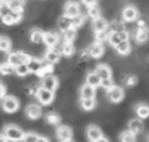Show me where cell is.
I'll return each mask as SVG.
<instances>
[{"mask_svg":"<svg viewBox=\"0 0 149 142\" xmlns=\"http://www.w3.org/2000/svg\"><path fill=\"white\" fill-rule=\"evenodd\" d=\"M1 1H8V0H1Z\"/></svg>","mask_w":149,"mask_h":142,"instance_id":"obj_53","label":"cell"},{"mask_svg":"<svg viewBox=\"0 0 149 142\" xmlns=\"http://www.w3.org/2000/svg\"><path fill=\"white\" fill-rule=\"evenodd\" d=\"M109 34L107 31H98V33H94V39L98 43H103V42L109 41Z\"/></svg>","mask_w":149,"mask_h":142,"instance_id":"obj_40","label":"cell"},{"mask_svg":"<svg viewBox=\"0 0 149 142\" xmlns=\"http://www.w3.org/2000/svg\"><path fill=\"white\" fill-rule=\"evenodd\" d=\"M43 39H45V33L42 30H39V29H33V30L30 31V41L33 42V43L39 44L43 42Z\"/></svg>","mask_w":149,"mask_h":142,"instance_id":"obj_27","label":"cell"},{"mask_svg":"<svg viewBox=\"0 0 149 142\" xmlns=\"http://www.w3.org/2000/svg\"><path fill=\"white\" fill-rule=\"evenodd\" d=\"M43 64H45V63L42 61L41 59L31 57V59L29 60V63H28V67H29V70H30V73H34V74H37V73L39 72V69L43 67Z\"/></svg>","mask_w":149,"mask_h":142,"instance_id":"obj_20","label":"cell"},{"mask_svg":"<svg viewBox=\"0 0 149 142\" xmlns=\"http://www.w3.org/2000/svg\"><path fill=\"white\" fill-rule=\"evenodd\" d=\"M38 138H39V136H37L36 133L29 132V133H25V137H24L22 142H37Z\"/></svg>","mask_w":149,"mask_h":142,"instance_id":"obj_43","label":"cell"},{"mask_svg":"<svg viewBox=\"0 0 149 142\" xmlns=\"http://www.w3.org/2000/svg\"><path fill=\"white\" fill-rule=\"evenodd\" d=\"M101 86H102L105 90H110V89L114 86L113 78H106V80H102V82H101Z\"/></svg>","mask_w":149,"mask_h":142,"instance_id":"obj_45","label":"cell"},{"mask_svg":"<svg viewBox=\"0 0 149 142\" xmlns=\"http://www.w3.org/2000/svg\"><path fill=\"white\" fill-rule=\"evenodd\" d=\"M37 142H50V141L47 140L46 137H39V138H38V141H37Z\"/></svg>","mask_w":149,"mask_h":142,"instance_id":"obj_50","label":"cell"},{"mask_svg":"<svg viewBox=\"0 0 149 142\" xmlns=\"http://www.w3.org/2000/svg\"><path fill=\"white\" fill-rule=\"evenodd\" d=\"M64 142H73L72 140H70V141H64Z\"/></svg>","mask_w":149,"mask_h":142,"instance_id":"obj_52","label":"cell"},{"mask_svg":"<svg viewBox=\"0 0 149 142\" xmlns=\"http://www.w3.org/2000/svg\"><path fill=\"white\" fill-rule=\"evenodd\" d=\"M76 37H77V33H76V29L74 28H71V29H68V30L63 31V39H64V42H71V43H73Z\"/></svg>","mask_w":149,"mask_h":142,"instance_id":"obj_33","label":"cell"},{"mask_svg":"<svg viewBox=\"0 0 149 142\" xmlns=\"http://www.w3.org/2000/svg\"><path fill=\"white\" fill-rule=\"evenodd\" d=\"M15 73L18 77H25V76H28L29 73H30V70H29L28 64H21L15 68Z\"/></svg>","mask_w":149,"mask_h":142,"instance_id":"obj_36","label":"cell"},{"mask_svg":"<svg viewBox=\"0 0 149 142\" xmlns=\"http://www.w3.org/2000/svg\"><path fill=\"white\" fill-rule=\"evenodd\" d=\"M3 134L9 140V142H20L24 140L25 133L21 128L16 127V125H7L3 129Z\"/></svg>","mask_w":149,"mask_h":142,"instance_id":"obj_1","label":"cell"},{"mask_svg":"<svg viewBox=\"0 0 149 142\" xmlns=\"http://www.w3.org/2000/svg\"><path fill=\"white\" fill-rule=\"evenodd\" d=\"M86 13H88V17H90L92 20H97V18L101 17V8L97 4L90 5V7H88Z\"/></svg>","mask_w":149,"mask_h":142,"instance_id":"obj_32","label":"cell"},{"mask_svg":"<svg viewBox=\"0 0 149 142\" xmlns=\"http://www.w3.org/2000/svg\"><path fill=\"white\" fill-rule=\"evenodd\" d=\"M37 99H38V102L42 104V106H49V104H51L55 99L54 91H50V90L43 89L41 86V89H39V91H38V95H37Z\"/></svg>","mask_w":149,"mask_h":142,"instance_id":"obj_3","label":"cell"},{"mask_svg":"<svg viewBox=\"0 0 149 142\" xmlns=\"http://www.w3.org/2000/svg\"><path fill=\"white\" fill-rule=\"evenodd\" d=\"M58 26H59V29L62 31H65V30H68V29H71V28H73V25H72V18L71 17H68V16H62V17L59 18V21H58Z\"/></svg>","mask_w":149,"mask_h":142,"instance_id":"obj_24","label":"cell"},{"mask_svg":"<svg viewBox=\"0 0 149 142\" xmlns=\"http://www.w3.org/2000/svg\"><path fill=\"white\" fill-rule=\"evenodd\" d=\"M0 97H1V99L7 97V86H5L4 82H1V91H0Z\"/></svg>","mask_w":149,"mask_h":142,"instance_id":"obj_46","label":"cell"},{"mask_svg":"<svg viewBox=\"0 0 149 142\" xmlns=\"http://www.w3.org/2000/svg\"><path fill=\"white\" fill-rule=\"evenodd\" d=\"M145 26H147V25H145L144 21H143V20H137V29H139V28H145Z\"/></svg>","mask_w":149,"mask_h":142,"instance_id":"obj_48","label":"cell"},{"mask_svg":"<svg viewBox=\"0 0 149 142\" xmlns=\"http://www.w3.org/2000/svg\"><path fill=\"white\" fill-rule=\"evenodd\" d=\"M120 142H136V134L131 130H124L120 134Z\"/></svg>","mask_w":149,"mask_h":142,"instance_id":"obj_34","label":"cell"},{"mask_svg":"<svg viewBox=\"0 0 149 142\" xmlns=\"http://www.w3.org/2000/svg\"><path fill=\"white\" fill-rule=\"evenodd\" d=\"M122 17H123V21H126V22L137 21V18H139V10H137L134 5H127V7L122 10Z\"/></svg>","mask_w":149,"mask_h":142,"instance_id":"obj_5","label":"cell"},{"mask_svg":"<svg viewBox=\"0 0 149 142\" xmlns=\"http://www.w3.org/2000/svg\"><path fill=\"white\" fill-rule=\"evenodd\" d=\"M25 114H26V116H28L30 120H37V119H39V117H41L42 108H41V106H39V104L31 103V104H29V106L26 107Z\"/></svg>","mask_w":149,"mask_h":142,"instance_id":"obj_9","label":"cell"},{"mask_svg":"<svg viewBox=\"0 0 149 142\" xmlns=\"http://www.w3.org/2000/svg\"><path fill=\"white\" fill-rule=\"evenodd\" d=\"M135 39H136L137 43H145V42L149 39V29L145 26V28H139L136 30V34H135Z\"/></svg>","mask_w":149,"mask_h":142,"instance_id":"obj_18","label":"cell"},{"mask_svg":"<svg viewBox=\"0 0 149 142\" xmlns=\"http://www.w3.org/2000/svg\"><path fill=\"white\" fill-rule=\"evenodd\" d=\"M45 119H46V123L49 125H59L60 121H62L60 116L56 114V112H49Z\"/></svg>","mask_w":149,"mask_h":142,"instance_id":"obj_30","label":"cell"},{"mask_svg":"<svg viewBox=\"0 0 149 142\" xmlns=\"http://www.w3.org/2000/svg\"><path fill=\"white\" fill-rule=\"evenodd\" d=\"M8 4L10 10L17 13H22L24 12V0H8L5 1Z\"/></svg>","mask_w":149,"mask_h":142,"instance_id":"obj_25","label":"cell"},{"mask_svg":"<svg viewBox=\"0 0 149 142\" xmlns=\"http://www.w3.org/2000/svg\"><path fill=\"white\" fill-rule=\"evenodd\" d=\"M21 20H22V13H17V12H13V10H10L8 14H5L1 17L3 23L7 26L16 25V23H18Z\"/></svg>","mask_w":149,"mask_h":142,"instance_id":"obj_6","label":"cell"},{"mask_svg":"<svg viewBox=\"0 0 149 142\" xmlns=\"http://www.w3.org/2000/svg\"><path fill=\"white\" fill-rule=\"evenodd\" d=\"M115 50L119 55L126 56V55H128L131 52V43H130V41H123L115 47Z\"/></svg>","mask_w":149,"mask_h":142,"instance_id":"obj_28","label":"cell"},{"mask_svg":"<svg viewBox=\"0 0 149 142\" xmlns=\"http://www.w3.org/2000/svg\"><path fill=\"white\" fill-rule=\"evenodd\" d=\"M10 47H12L10 39L7 38V37H1L0 38V50L3 52H8V51H10Z\"/></svg>","mask_w":149,"mask_h":142,"instance_id":"obj_37","label":"cell"},{"mask_svg":"<svg viewBox=\"0 0 149 142\" xmlns=\"http://www.w3.org/2000/svg\"><path fill=\"white\" fill-rule=\"evenodd\" d=\"M128 129L131 130L132 133H135L136 136L141 134L143 130H144V124H143L141 119H139V117H137V119H132L128 124Z\"/></svg>","mask_w":149,"mask_h":142,"instance_id":"obj_14","label":"cell"},{"mask_svg":"<svg viewBox=\"0 0 149 142\" xmlns=\"http://www.w3.org/2000/svg\"><path fill=\"white\" fill-rule=\"evenodd\" d=\"M64 14L71 18L81 14V13H80V4L76 1H67L64 5Z\"/></svg>","mask_w":149,"mask_h":142,"instance_id":"obj_8","label":"cell"},{"mask_svg":"<svg viewBox=\"0 0 149 142\" xmlns=\"http://www.w3.org/2000/svg\"><path fill=\"white\" fill-rule=\"evenodd\" d=\"M107 98H109V101L113 102V103H119V102H122L124 98L123 88L114 85L110 90H107Z\"/></svg>","mask_w":149,"mask_h":142,"instance_id":"obj_4","label":"cell"},{"mask_svg":"<svg viewBox=\"0 0 149 142\" xmlns=\"http://www.w3.org/2000/svg\"><path fill=\"white\" fill-rule=\"evenodd\" d=\"M58 42H59V35H58L55 31H46V33H45L43 43L46 44L47 47L52 48V47H55L58 44Z\"/></svg>","mask_w":149,"mask_h":142,"instance_id":"obj_13","label":"cell"},{"mask_svg":"<svg viewBox=\"0 0 149 142\" xmlns=\"http://www.w3.org/2000/svg\"><path fill=\"white\" fill-rule=\"evenodd\" d=\"M135 112H136V116L139 119H148L149 117V106L145 103H139L135 107Z\"/></svg>","mask_w":149,"mask_h":142,"instance_id":"obj_19","label":"cell"},{"mask_svg":"<svg viewBox=\"0 0 149 142\" xmlns=\"http://www.w3.org/2000/svg\"><path fill=\"white\" fill-rule=\"evenodd\" d=\"M0 72H1L3 76L12 74V73L15 72V67H12L8 61H4V63H1V65H0Z\"/></svg>","mask_w":149,"mask_h":142,"instance_id":"obj_38","label":"cell"},{"mask_svg":"<svg viewBox=\"0 0 149 142\" xmlns=\"http://www.w3.org/2000/svg\"><path fill=\"white\" fill-rule=\"evenodd\" d=\"M82 3H84L85 5H88V7H90V5H94L95 3H97V0H81Z\"/></svg>","mask_w":149,"mask_h":142,"instance_id":"obj_47","label":"cell"},{"mask_svg":"<svg viewBox=\"0 0 149 142\" xmlns=\"http://www.w3.org/2000/svg\"><path fill=\"white\" fill-rule=\"evenodd\" d=\"M8 63H9L12 67H18V65L24 64L22 60H21V56H20V52H12V54H9V56H8Z\"/></svg>","mask_w":149,"mask_h":142,"instance_id":"obj_29","label":"cell"},{"mask_svg":"<svg viewBox=\"0 0 149 142\" xmlns=\"http://www.w3.org/2000/svg\"><path fill=\"white\" fill-rule=\"evenodd\" d=\"M62 55H64L65 57H71L72 55L74 54V46H73V43H71V42H64V44L62 46Z\"/></svg>","mask_w":149,"mask_h":142,"instance_id":"obj_31","label":"cell"},{"mask_svg":"<svg viewBox=\"0 0 149 142\" xmlns=\"http://www.w3.org/2000/svg\"><path fill=\"white\" fill-rule=\"evenodd\" d=\"M72 129L67 125H60L59 128L56 129V138L60 142H64V141H70L72 140Z\"/></svg>","mask_w":149,"mask_h":142,"instance_id":"obj_7","label":"cell"},{"mask_svg":"<svg viewBox=\"0 0 149 142\" xmlns=\"http://www.w3.org/2000/svg\"><path fill=\"white\" fill-rule=\"evenodd\" d=\"M101 82H102V80H101V77L98 76V73L95 72V70H94V72H89L86 74L85 83H88V85L97 88V86H101Z\"/></svg>","mask_w":149,"mask_h":142,"instance_id":"obj_16","label":"cell"},{"mask_svg":"<svg viewBox=\"0 0 149 142\" xmlns=\"http://www.w3.org/2000/svg\"><path fill=\"white\" fill-rule=\"evenodd\" d=\"M86 137L89 141L95 142V141L100 140L101 137H103L102 130H101L98 127H95V125H90V127H88V129H86Z\"/></svg>","mask_w":149,"mask_h":142,"instance_id":"obj_12","label":"cell"},{"mask_svg":"<svg viewBox=\"0 0 149 142\" xmlns=\"http://www.w3.org/2000/svg\"><path fill=\"white\" fill-rule=\"evenodd\" d=\"M54 73V64H50V63H45L43 67L39 69V72L37 73L39 78H45L47 76H51Z\"/></svg>","mask_w":149,"mask_h":142,"instance_id":"obj_26","label":"cell"},{"mask_svg":"<svg viewBox=\"0 0 149 142\" xmlns=\"http://www.w3.org/2000/svg\"><path fill=\"white\" fill-rule=\"evenodd\" d=\"M120 42H122V39H120V37H119V33L110 31V34H109V43H110L113 47H116Z\"/></svg>","mask_w":149,"mask_h":142,"instance_id":"obj_39","label":"cell"},{"mask_svg":"<svg viewBox=\"0 0 149 142\" xmlns=\"http://www.w3.org/2000/svg\"><path fill=\"white\" fill-rule=\"evenodd\" d=\"M42 88L43 89H47V90L50 91H55L56 90V88L59 86V81H58V78L55 77V76H47V77L42 78Z\"/></svg>","mask_w":149,"mask_h":142,"instance_id":"obj_10","label":"cell"},{"mask_svg":"<svg viewBox=\"0 0 149 142\" xmlns=\"http://www.w3.org/2000/svg\"><path fill=\"white\" fill-rule=\"evenodd\" d=\"M84 23H85V17L82 14H79V16H76V17L72 18V25H73L74 29L81 28Z\"/></svg>","mask_w":149,"mask_h":142,"instance_id":"obj_41","label":"cell"},{"mask_svg":"<svg viewBox=\"0 0 149 142\" xmlns=\"http://www.w3.org/2000/svg\"><path fill=\"white\" fill-rule=\"evenodd\" d=\"M60 55H62V51H58L52 47V48H49L45 52V60H46V63H50V64H56L60 60Z\"/></svg>","mask_w":149,"mask_h":142,"instance_id":"obj_11","label":"cell"},{"mask_svg":"<svg viewBox=\"0 0 149 142\" xmlns=\"http://www.w3.org/2000/svg\"><path fill=\"white\" fill-rule=\"evenodd\" d=\"M39 89H41V88H39L38 85H34V83H33V85H30V86H28V88H26V90H28L26 93H28L29 95H31V97H37V95H38Z\"/></svg>","mask_w":149,"mask_h":142,"instance_id":"obj_44","label":"cell"},{"mask_svg":"<svg viewBox=\"0 0 149 142\" xmlns=\"http://www.w3.org/2000/svg\"><path fill=\"white\" fill-rule=\"evenodd\" d=\"M110 28H111V31H115V33L126 30V29H124V23L122 22V21H113L111 25H110Z\"/></svg>","mask_w":149,"mask_h":142,"instance_id":"obj_42","label":"cell"},{"mask_svg":"<svg viewBox=\"0 0 149 142\" xmlns=\"http://www.w3.org/2000/svg\"><path fill=\"white\" fill-rule=\"evenodd\" d=\"M93 30L94 33H98V31H107L109 29V22L105 20V18L100 17L97 20H93Z\"/></svg>","mask_w":149,"mask_h":142,"instance_id":"obj_17","label":"cell"},{"mask_svg":"<svg viewBox=\"0 0 149 142\" xmlns=\"http://www.w3.org/2000/svg\"><path fill=\"white\" fill-rule=\"evenodd\" d=\"M88 50H89L90 56H92L93 59H100L103 55V52H105V48H103L102 43H98V42H94Z\"/></svg>","mask_w":149,"mask_h":142,"instance_id":"obj_15","label":"cell"},{"mask_svg":"<svg viewBox=\"0 0 149 142\" xmlns=\"http://www.w3.org/2000/svg\"><path fill=\"white\" fill-rule=\"evenodd\" d=\"M80 95H81V98H95V88L85 83L81 86Z\"/></svg>","mask_w":149,"mask_h":142,"instance_id":"obj_22","label":"cell"},{"mask_svg":"<svg viewBox=\"0 0 149 142\" xmlns=\"http://www.w3.org/2000/svg\"><path fill=\"white\" fill-rule=\"evenodd\" d=\"M123 83L127 88H134L137 83V77L135 74H126L123 77Z\"/></svg>","mask_w":149,"mask_h":142,"instance_id":"obj_35","label":"cell"},{"mask_svg":"<svg viewBox=\"0 0 149 142\" xmlns=\"http://www.w3.org/2000/svg\"><path fill=\"white\" fill-rule=\"evenodd\" d=\"M80 106L84 111H92L95 108L97 103H95V98H81L80 101Z\"/></svg>","mask_w":149,"mask_h":142,"instance_id":"obj_23","label":"cell"},{"mask_svg":"<svg viewBox=\"0 0 149 142\" xmlns=\"http://www.w3.org/2000/svg\"><path fill=\"white\" fill-rule=\"evenodd\" d=\"M1 107L7 114H15L18 110V107H20V102H18V99L15 98V97L7 95L5 98L1 99Z\"/></svg>","mask_w":149,"mask_h":142,"instance_id":"obj_2","label":"cell"},{"mask_svg":"<svg viewBox=\"0 0 149 142\" xmlns=\"http://www.w3.org/2000/svg\"><path fill=\"white\" fill-rule=\"evenodd\" d=\"M95 72L101 77V80H106V78H111V69L109 65L106 64H100L95 68Z\"/></svg>","mask_w":149,"mask_h":142,"instance_id":"obj_21","label":"cell"},{"mask_svg":"<svg viewBox=\"0 0 149 142\" xmlns=\"http://www.w3.org/2000/svg\"><path fill=\"white\" fill-rule=\"evenodd\" d=\"M95 142H109V140H107V138H105V137H101L100 140L95 141Z\"/></svg>","mask_w":149,"mask_h":142,"instance_id":"obj_51","label":"cell"},{"mask_svg":"<svg viewBox=\"0 0 149 142\" xmlns=\"http://www.w3.org/2000/svg\"><path fill=\"white\" fill-rule=\"evenodd\" d=\"M0 142H9V140H8V138L1 133V137H0Z\"/></svg>","mask_w":149,"mask_h":142,"instance_id":"obj_49","label":"cell"}]
</instances>
